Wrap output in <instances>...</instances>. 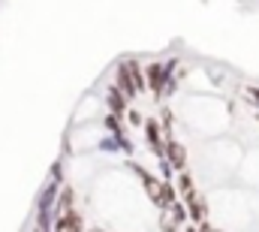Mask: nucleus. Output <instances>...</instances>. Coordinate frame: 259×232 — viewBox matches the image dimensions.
Listing matches in <instances>:
<instances>
[{"label": "nucleus", "instance_id": "39448f33", "mask_svg": "<svg viewBox=\"0 0 259 232\" xmlns=\"http://www.w3.org/2000/svg\"><path fill=\"white\" fill-rule=\"evenodd\" d=\"M187 202H190V217H193V220H202V217L208 214L205 202H199V199H196V193H187Z\"/></svg>", "mask_w": 259, "mask_h": 232}, {"label": "nucleus", "instance_id": "1a4fd4ad", "mask_svg": "<svg viewBox=\"0 0 259 232\" xmlns=\"http://www.w3.org/2000/svg\"><path fill=\"white\" fill-rule=\"evenodd\" d=\"M178 184H181V190H184V196H187V193H193V181H190V175H187V172H184L181 178H178Z\"/></svg>", "mask_w": 259, "mask_h": 232}, {"label": "nucleus", "instance_id": "7ed1b4c3", "mask_svg": "<svg viewBox=\"0 0 259 232\" xmlns=\"http://www.w3.org/2000/svg\"><path fill=\"white\" fill-rule=\"evenodd\" d=\"M166 157H169V163H172V169H184V160H187V151H184V145H178V142H169V148H166Z\"/></svg>", "mask_w": 259, "mask_h": 232}, {"label": "nucleus", "instance_id": "f257e3e1", "mask_svg": "<svg viewBox=\"0 0 259 232\" xmlns=\"http://www.w3.org/2000/svg\"><path fill=\"white\" fill-rule=\"evenodd\" d=\"M139 88H142V79H139V66L130 60V63H124V66H121V91H124L127 97H133Z\"/></svg>", "mask_w": 259, "mask_h": 232}, {"label": "nucleus", "instance_id": "0eeeda50", "mask_svg": "<svg viewBox=\"0 0 259 232\" xmlns=\"http://www.w3.org/2000/svg\"><path fill=\"white\" fill-rule=\"evenodd\" d=\"M178 223H181V220H178V217L166 208V214L160 217V226H163V232H178Z\"/></svg>", "mask_w": 259, "mask_h": 232}, {"label": "nucleus", "instance_id": "f03ea898", "mask_svg": "<svg viewBox=\"0 0 259 232\" xmlns=\"http://www.w3.org/2000/svg\"><path fill=\"white\" fill-rule=\"evenodd\" d=\"M84 220L78 211H66V214H58V223H55V232H81Z\"/></svg>", "mask_w": 259, "mask_h": 232}, {"label": "nucleus", "instance_id": "423d86ee", "mask_svg": "<svg viewBox=\"0 0 259 232\" xmlns=\"http://www.w3.org/2000/svg\"><path fill=\"white\" fill-rule=\"evenodd\" d=\"M148 85H151V91H160V88H163V69H160L157 63L148 66Z\"/></svg>", "mask_w": 259, "mask_h": 232}, {"label": "nucleus", "instance_id": "9d476101", "mask_svg": "<svg viewBox=\"0 0 259 232\" xmlns=\"http://www.w3.org/2000/svg\"><path fill=\"white\" fill-rule=\"evenodd\" d=\"M199 232H217V229H214V226H208V223H202V229H199Z\"/></svg>", "mask_w": 259, "mask_h": 232}, {"label": "nucleus", "instance_id": "6e6552de", "mask_svg": "<svg viewBox=\"0 0 259 232\" xmlns=\"http://www.w3.org/2000/svg\"><path fill=\"white\" fill-rule=\"evenodd\" d=\"M109 103H112V112H124V97H121L115 88L109 91Z\"/></svg>", "mask_w": 259, "mask_h": 232}, {"label": "nucleus", "instance_id": "20e7f679", "mask_svg": "<svg viewBox=\"0 0 259 232\" xmlns=\"http://www.w3.org/2000/svg\"><path fill=\"white\" fill-rule=\"evenodd\" d=\"M145 133H148V142L154 145V151L160 154V151H163V148H160V124H157V121H148V124H145Z\"/></svg>", "mask_w": 259, "mask_h": 232}, {"label": "nucleus", "instance_id": "9b49d317", "mask_svg": "<svg viewBox=\"0 0 259 232\" xmlns=\"http://www.w3.org/2000/svg\"><path fill=\"white\" fill-rule=\"evenodd\" d=\"M88 232H103V229H88Z\"/></svg>", "mask_w": 259, "mask_h": 232}]
</instances>
